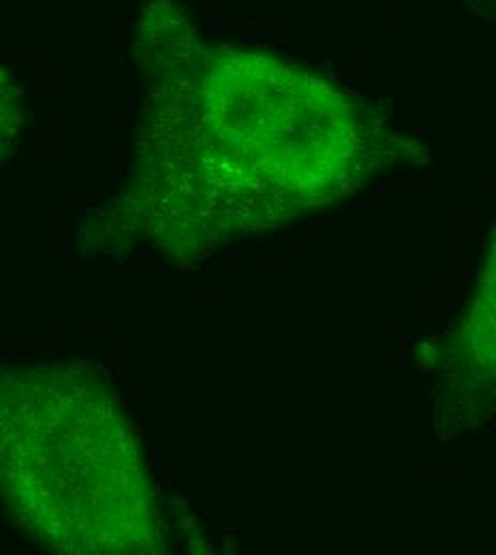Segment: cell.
I'll return each instance as SVG.
<instances>
[{
    "label": "cell",
    "mask_w": 496,
    "mask_h": 555,
    "mask_svg": "<svg viewBox=\"0 0 496 555\" xmlns=\"http://www.w3.org/2000/svg\"><path fill=\"white\" fill-rule=\"evenodd\" d=\"M0 500L48 550L140 554L156 543L133 425L81 365L0 363Z\"/></svg>",
    "instance_id": "cell-1"
},
{
    "label": "cell",
    "mask_w": 496,
    "mask_h": 555,
    "mask_svg": "<svg viewBox=\"0 0 496 555\" xmlns=\"http://www.w3.org/2000/svg\"><path fill=\"white\" fill-rule=\"evenodd\" d=\"M486 284L480 291V299L473 312V330L480 332L478 340L473 343V347L478 350V357L488 347H496V266L491 274H486ZM475 357V359H478ZM488 363H496L495 354L488 359ZM486 363V365H488Z\"/></svg>",
    "instance_id": "cell-2"
},
{
    "label": "cell",
    "mask_w": 496,
    "mask_h": 555,
    "mask_svg": "<svg viewBox=\"0 0 496 555\" xmlns=\"http://www.w3.org/2000/svg\"><path fill=\"white\" fill-rule=\"evenodd\" d=\"M20 101L13 83L0 73V150L17 135Z\"/></svg>",
    "instance_id": "cell-3"
}]
</instances>
